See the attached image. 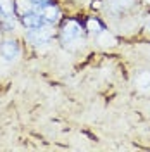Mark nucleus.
<instances>
[{
	"instance_id": "1",
	"label": "nucleus",
	"mask_w": 150,
	"mask_h": 152,
	"mask_svg": "<svg viewBox=\"0 0 150 152\" xmlns=\"http://www.w3.org/2000/svg\"><path fill=\"white\" fill-rule=\"evenodd\" d=\"M0 50H2V56L5 57L7 61H12V59H16V57L19 56V47L14 40H5V42L2 43Z\"/></svg>"
},
{
	"instance_id": "2",
	"label": "nucleus",
	"mask_w": 150,
	"mask_h": 152,
	"mask_svg": "<svg viewBox=\"0 0 150 152\" xmlns=\"http://www.w3.org/2000/svg\"><path fill=\"white\" fill-rule=\"evenodd\" d=\"M81 37V26L76 21H67L64 24V38L66 40H76Z\"/></svg>"
},
{
	"instance_id": "3",
	"label": "nucleus",
	"mask_w": 150,
	"mask_h": 152,
	"mask_svg": "<svg viewBox=\"0 0 150 152\" xmlns=\"http://www.w3.org/2000/svg\"><path fill=\"white\" fill-rule=\"evenodd\" d=\"M23 21H24L26 28L36 29V28H40V26L43 24V14L40 16L38 12H26L24 18H23Z\"/></svg>"
},
{
	"instance_id": "4",
	"label": "nucleus",
	"mask_w": 150,
	"mask_h": 152,
	"mask_svg": "<svg viewBox=\"0 0 150 152\" xmlns=\"http://www.w3.org/2000/svg\"><path fill=\"white\" fill-rule=\"evenodd\" d=\"M59 16H60V12H59V9L54 7V5H47V7L43 9V18L47 19L48 23H55V21H59Z\"/></svg>"
},
{
	"instance_id": "5",
	"label": "nucleus",
	"mask_w": 150,
	"mask_h": 152,
	"mask_svg": "<svg viewBox=\"0 0 150 152\" xmlns=\"http://www.w3.org/2000/svg\"><path fill=\"white\" fill-rule=\"evenodd\" d=\"M17 7L21 9L23 14H26V12L33 7V2H31V0H17Z\"/></svg>"
},
{
	"instance_id": "6",
	"label": "nucleus",
	"mask_w": 150,
	"mask_h": 152,
	"mask_svg": "<svg viewBox=\"0 0 150 152\" xmlns=\"http://www.w3.org/2000/svg\"><path fill=\"white\" fill-rule=\"evenodd\" d=\"M0 10L5 16H9L10 12H12V2L10 0H0Z\"/></svg>"
},
{
	"instance_id": "7",
	"label": "nucleus",
	"mask_w": 150,
	"mask_h": 152,
	"mask_svg": "<svg viewBox=\"0 0 150 152\" xmlns=\"http://www.w3.org/2000/svg\"><path fill=\"white\" fill-rule=\"evenodd\" d=\"M88 28H90V31H92V33H100V31H102L100 23H98V21H93V19L88 23Z\"/></svg>"
},
{
	"instance_id": "8",
	"label": "nucleus",
	"mask_w": 150,
	"mask_h": 152,
	"mask_svg": "<svg viewBox=\"0 0 150 152\" xmlns=\"http://www.w3.org/2000/svg\"><path fill=\"white\" fill-rule=\"evenodd\" d=\"M31 2H33V7H36V9L42 10V7H47L50 0H31Z\"/></svg>"
}]
</instances>
